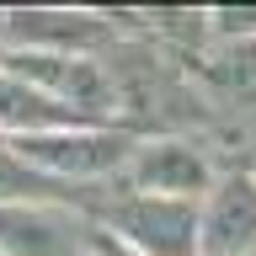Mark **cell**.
<instances>
[{
	"label": "cell",
	"instance_id": "cell-7",
	"mask_svg": "<svg viewBox=\"0 0 256 256\" xmlns=\"http://www.w3.org/2000/svg\"><path fill=\"white\" fill-rule=\"evenodd\" d=\"M75 224H59L54 214H22V208H0V246L11 256H64L75 251Z\"/></svg>",
	"mask_w": 256,
	"mask_h": 256
},
{
	"label": "cell",
	"instance_id": "cell-9",
	"mask_svg": "<svg viewBox=\"0 0 256 256\" xmlns=\"http://www.w3.org/2000/svg\"><path fill=\"white\" fill-rule=\"evenodd\" d=\"M208 70H214V80H219L224 91L235 96V102L256 107V43H246V48H230V54H224V59H214Z\"/></svg>",
	"mask_w": 256,
	"mask_h": 256
},
{
	"label": "cell",
	"instance_id": "cell-1",
	"mask_svg": "<svg viewBox=\"0 0 256 256\" xmlns=\"http://www.w3.org/2000/svg\"><path fill=\"white\" fill-rule=\"evenodd\" d=\"M102 219L139 246L144 256H192L198 251V214L182 198H150V192H123L102 208Z\"/></svg>",
	"mask_w": 256,
	"mask_h": 256
},
{
	"label": "cell",
	"instance_id": "cell-8",
	"mask_svg": "<svg viewBox=\"0 0 256 256\" xmlns=\"http://www.w3.org/2000/svg\"><path fill=\"white\" fill-rule=\"evenodd\" d=\"M0 118L6 123H32V128H48V123H64V118H75V112L54 102L48 91H32L22 80H0Z\"/></svg>",
	"mask_w": 256,
	"mask_h": 256
},
{
	"label": "cell",
	"instance_id": "cell-2",
	"mask_svg": "<svg viewBox=\"0 0 256 256\" xmlns=\"http://www.w3.org/2000/svg\"><path fill=\"white\" fill-rule=\"evenodd\" d=\"M198 246L208 256H256V176H224L214 187L203 224H198Z\"/></svg>",
	"mask_w": 256,
	"mask_h": 256
},
{
	"label": "cell",
	"instance_id": "cell-6",
	"mask_svg": "<svg viewBox=\"0 0 256 256\" xmlns=\"http://www.w3.org/2000/svg\"><path fill=\"white\" fill-rule=\"evenodd\" d=\"M0 27L22 43H54V54H64V59H70V48H91L102 38H112V27H102L86 11H16Z\"/></svg>",
	"mask_w": 256,
	"mask_h": 256
},
{
	"label": "cell",
	"instance_id": "cell-11",
	"mask_svg": "<svg viewBox=\"0 0 256 256\" xmlns=\"http://www.w3.org/2000/svg\"><path fill=\"white\" fill-rule=\"evenodd\" d=\"M251 27H256V11H219V32H230V38L251 32Z\"/></svg>",
	"mask_w": 256,
	"mask_h": 256
},
{
	"label": "cell",
	"instance_id": "cell-13",
	"mask_svg": "<svg viewBox=\"0 0 256 256\" xmlns=\"http://www.w3.org/2000/svg\"><path fill=\"white\" fill-rule=\"evenodd\" d=\"M0 32H6V27H0Z\"/></svg>",
	"mask_w": 256,
	"mask_h": 256
},
{
	"label": "cell",
	"instance_id": "cell-12",
	"mask_svg": "<svg viewBox=\"0 0 256 256\" xmlns=\"http://www.w3.org/2000/svg\"><path fill=\"white\" fill-rule=\"evenodd\" d=\"M91 256H134V251L123 240H112V235H91Z\"/></svg>",
	"mask_w": 256,
	"mask_h": 256
},
{
	"label": "cell",
	"instance_id": "cell-4",
	"mask_svg": "<svg viewBox=\"0 0 256 256\" xmlns=\"http://www.w3.org/2000/svg\"><path fill=\"white\" fill-rule=\"evenodd\" d=\"M38 155L43 166L54 171H75V176H102V171H118L134 160L139 144L128 134H80V139H22V155Z\"/></svg>",
	"mask_w": 256,
	"mask_h": 256
},
{
	"label": "cell",
	"instance_id": "cell-10",
	"mask_svg": "<svg viewBox=\"0 0 256 256\" xmlns=\"http://www.w3.org/2000/svg\"><path fill=\"white\" fill-rule=\"evenodd\" d=\"M48 192H54L48 171H32V166H22L16 155L0 150V198H48Z\"/></svg>",
	"mask_w": 256,
	"mask_h": 256
},
{
	"label": "cell",
	"instance_id": "cell-5",
	"mask_svg": "<svg viewBox=\"0 0 256 256\" xmlns=\"http://www.w3.org/2000/svg\"><path fill=\"white\" fill-rule=\"evenodd\" d=\"M16 75H32L43 80L54 96H70L80 107H112V80L96 70L91 59H64V54H16L11 59Z\"/></svg>",
	"mask_w": 256,
	"mask_h": 256
},
{
	"label": "cell",
	"instance_id": "cell-3",
	"mask_svg": "<svg viewBox=\"0 0 256 256\" xmlns=\"http://www.w3.org/2000/svg\"><path fill=\"white\" fill-rule=\"evenodd\" d=\"M134 187H144L150 198H182L187 192H203L208 187V160L182 139H166V144H144L134 150Z\"/></svg>",
	"mask_w": 256,
	"mask_h": 256
}]
</instances>
